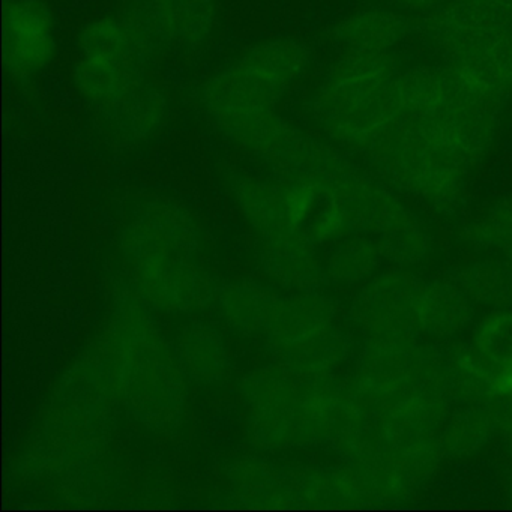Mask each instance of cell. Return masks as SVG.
Returning <instances> with one entry per match:
<instances>
[{"label":"cell","instance_id":"18","mask_svg":"<svg viewBox=\"0 0 512 512\" xmlns=\"http://www.w3.org/2000/svg\"><path fill=\"white\" fill-rule=\"evenodd\" d=\"M380 257L376 242L367 238L350 239L335 251L329 272L344 283H361L374 274Z\"/></svg>","mask_w":512,"mask_h":512},{"label":"cell","instance_id":"21","mask_svg":"<svg viewBox=\"0 0 512 512\" xmlns=\"http://www.w3.org/2000/svg\"><path fill=\"white\" fill-rule=\"evenodd\" d=\"M404 13L428 14L445 4L446 0H391Z\"/></svg>","mask_w":512,"mask_h":512},{"label":"cell","instance_id":"3","mask_svg":"<svg viewBox=\"0 0 512 512\" xmlns=\"http://www.w3.org/2000/svg\"><path fill=\"white\" fill-rule=\"evenodd\" d=\"M73 83L85 103L103 115L148 82L151 50L125 17L88 23L77 40Z\"/></svg>","mask_w":512,"mask_h":512},{"label":"cell","instance_id":"20","mask_svg":"<svg viewBox=\"0 0 512 512\" xmlns=\"http://www.w3.org/2000/svg\"><path fill=\"white\" fill-rule=\"evenodd\" d=\"M497 19L512 23V0H470Z\"/></svg>","mask_w":512,"mask_h":512},{"label":"cell","instance_id":"1","mask_svg":"<svg viewBox=\"0 0 512 512\" xmlns=\"http://www.w3.org/2000/svg\"><path fill=\"white\" fill-rule=\"evenodd\" d=\"M308 64L310 53L298 41L277 38L257 44L202 86L203 109L227 139L284 164L308 134L289 124L278 104Z\"/></svg>","mask_w":512,"mask_h":512},{"label":"cell","instance_id":"10","mask_svg":"<svg viewBox=\"0 0 512 512\" xmlns=\"http://www.w3.org/2000/svg\"><path fill=\"white\" fill-rule=\"evenodd\" d=\"M412 31V20L406 14L374 8L344 17L335 25L332 35L344 53H389Z\"/></svg>","mask_w":512,"mask_h":512},{"label":"cell","instance_id":"6","mask_svg":"<svg viewBox=\"0 0 512 512\" xmlns=\"http://www.w3.org/2000/svg\"><path fill=\"white\" fill-rule=\"evenodd\" d=\"M218 0H139L125 16L152 55L205 46L218 23Z\"/></svg>","mask_w":512,"mask_h":512},{"label":"cell","instance_id":"15","mask_svg":"<svg viewBox=\"0 0 512 512\" xmlns=\"http://www.w3.org/2000/svg\"><path fill=\"white\" fill-rule=\"evenodd\" d=\"M499 427L496 413L485 407H469L449 416L439 437L445 454L467 457L481 451Z\"/></svg>","mask_w":512,"mask_h":512},{"label":"cell","instance_id":"5","mask_svg":"<svg viewBox=\"0 0 512 512\" xmlns=\"http://www.w3.org/2000/svg\"><path fill=\"white\" fill-rule=\"evenodd\" d=\"M500 110L502 107L478 100L455 85L454 97L442 109L406 116L436 151L470 172L496 142Z\"/></svg>","mask_w":512,"mask_h":512},{"label":"cell","instance_id":"8","mask_svg":"<svg viewBox=\"0 0 512 512\" xmlns=\"http://www.w3.org/2000/svg\"><path fill=\"white\" fill-rule=\"evenodd\" d=\"M55 20L43 0H8L4 10V65L19 82L49 68L56 55Z\"/></svg>","mask_w":512,"mask_h":512},{"label":"cell","instance_id":"13","mask_svg":"<svg viewBox=\"0 0 512 512\" xmlns=\"http://www.w3.org/2000/svg\"><path fill=\"white\" fill-rule=\"evenodd\" d=\"M395 88L404 115H428L445 107L454 97L455 85L445 67L419 65L398 73Z\"/></svg>","mask_w":512,"mask_h":512},{"label":"cell","instance_id":"16","mask_svg":"<svg viewBox=\"0 0 512 512\" xmlns=\"http://www.w3.org/2000/svg\"><path fill=\"white\" fill-rule=\"evenodd\" d=\"M467 242L500 253L512 262V197L491 206L466 229Z\"/></svg>","mask_w":512,"mask_h":512},{"label":"cell","instance_id":"7","mask_svg":"<svg viewBox=\"0 0 512 512\" xmlns=\"http://www.w3.org/2000/svg\"><path fill=\"white\" fill-rule=\"evenodd\" d=\"M445 62L461 91L503 107L512 95V25L473 38Z\"/></svg>","mask_w":512,"mask_h":512},{"label":"cell","instance_id":"12","mask_svg":"<svg viewBox=\"0 0 512 512\" xmlns=\"http://www.w3.org/2000/svg\"><path fill=\"white\" fill-rule=\"evenodd\" d=\"M416 317L422 334L451 338L464 331L472 320V299L452 281H424Z\"/></svg>","mask_w":512,"mask_h":512},{"label":"cell","instance_id":"14","mask_svg":"<svg viewBox=\"0 0 512 512\" xmlns=\"http://www.w3.org/2000/svg\"><path fill=\"white\" fill-rule=\"evenodd\" d=\"M455 283L476 304L496 310L512 308L511 260H481L461 266Z\"/></svg>","mask_w":512,"mask_h":512},{"label":"cell","instance_id":"11","mask_svg":"<svg viewBox=\"0 0 512 512\" xmlns=\"http://www.w3.org/2000/svg\"><path fill=\"white\" fill-rule=\"evenodd\" d=\"M166 94L157 83L148 80L133 95L98 116L112 136L122 142L139 143L151 139L166 121Z\"/></svg>","mask_w":512,"mask_h":512},{"label":"cell","instance_id":"19","mask_svg":"<svg viewBox=\"0 0 512 512\" xmlns=\"http://www.w3.org/2000/svg\"><path fill=\"white\" fill-rule=\"evenodd\" d=\"M380 254L389 262L418 265L430 253V236L416 218L377 238Z\"/></svg>","mask_w":512,"mask_h":512},{"label":"cell","instance_id":"2","mask_svg":"<svg viewBox=\"0 0 512 512\" xmlns=\"http://www.w3.org/2000/svg\"><path fill=\"white\" fill-rule=\"evenodd\" d=\"M391 53H344L313 101L317 124L334 142L365 152L404 116Z\"/></svg>","mask_w":512,"mask_h":512},{"label":"cell","instance_id":"9","mask_svg":"<svg viewBox=\"0 0 512 512\" xmlns=\"http://www.w3.org/2000/svg\"><path fill=\"white\" fill-rule=\"evenodd\" d=\"M422 283L407 272L377 275L353 302V319L371 337H413Z\"/></svg>","mask_w":512,"mask_h":512},{"label":"cell","instance_id":"17","mask_svg":"<svg viewBox=\"0 0 512 512\" xmlns=\"http://www.w3.org/2000/svg\"><path fill=\"white\" fill-rule=\"evenodd\" d=\"M475 349L497 370H512V310L488 314L475 332Z\"/></svg>","mask_w":512,"mask_h":512},{"label":"cell","instance_id":"4","mask_svg":"<svg viewBox=\"0 0 512 512\" xmlns=\"http://www.w3.org/2000/svg\"><path fill=\"white\" fill-rule=\"evenodd\" d=\"M364 154L380 175L434 211L452 214L464 202L469 172L436 151L406 115Z\"/></svg>","mask_w":512,"mask_h":512}]
</instances>
